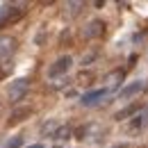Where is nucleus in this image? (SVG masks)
<instances>
[{
    "label": "nucleus",
    "instance_id": "f257e3e1",
    "mask_svg": "<svg viewBox=\"0 0 148 148\" xmlns=\"http://www.w3.org/2000/svg\"><path fill=\"white\" fill-rule=\"evenodd\" d=\"M105 21H100V18H93L87 23V27L82 30V34H84V39H100L103 34H105Z\"/></svg>",
    "mask_w": 148,
    "mask_h": 148
},
{
    "label": "nucleus",
    "instance_id": "f03ea898",
    "mask_svg": "<svg viewBox=\"0 0 148 148\" xmlns=\"http://www.w3.org/2000/svg\"><path fill=\"white\" fill-rule=\"evenodd\" d=\"M71 64H73V59H71V55H64L59 57L55 64L48 69V77H59V75H64L69 69H71Z\"/></svg>",
    "mask_w": 148,
    "mask_h": 148
},
{
    "label": "nucleus",
    "instance_id": "7ed1b4c3",
    "mask_svg": "<svg viewBox=\"0 0 148 148\" xmlns=\"http://www.w3.org/2000/svg\"><path fill=\"white\" fill-rule=\"evenodd\" d=\"M27 89H30V80L18 77V80H14L12 87H9V98H12V100H21V98L27 93Z\"/></svg>",
    "mask_w": 148,
    "mask_h": 148
},
{
    "label": "nucleus",
    "instance_id": "20e7f679",
    "mask_svg": "<svg viewBox=\"0 0 148 148\" xmlns=\"http://www.w3.org/2000/svg\"><path fill=\"white\" fill-rule=\"evenodd\" d=\"M30 116H32V107H16V110H12V114H9L7 125H9V128H14V125L23 123V121H25V119H30Z\"/></svg>",
    "mask_w": 148,
    "mask_h": 148
},
{
    "label": "nucleus",
    "instance_id": "39448f33",
    "mask_svg": "<svg viewBox=\"0 0 148 148\" xmlns=\"http://www.w3.org/2000/svg\"><path fill=\"white\" fill-rule=\"evenodd\" d=\"M146 125H148V107L146 110H139L132 116V121H130V125H128V132H139V130H144Z\"/></svg>",
    "mask_w": 148,
    "mask_h": 148
},
{
    "label": "nucleus",
    "instance_id": "423d86ee",
    "mask_svg": "<svg viewBox=\"0 0 148 148\" xmlns=\"http://www.w3.org/2000/svg\"><path fill=\"white\" fill-rule=\"evenodd\" d=\"M23 14H25V9H23V7H9V9H7V14H5V18H2V23H0V30H2V27L14 25L16 21H21V18H23Z\"/></svg>",
    "mask_w": 148,
    "mask_h": 148
},
{
    "label": "nucleus",
    "instance_id": "0eeeda50",
    "mask_svg": "<svg viewBox=\"0 0 148 148\" xmlns=\"http://www.w3.org/2000/svg\"><path fill=\"white\" fill-rule=\"evenodd\" d=\"M16 50V39L14 37H0V59H7Z\"/></svg>",
    "mask_w": 148,
    "mask_h": 148
},
{
    "label": "nucleus",
    "instance_id": "6e6552de",
    "mask_svg": "<svg viewBox=\"0 0 148 148\" xmlns=\"http://www.w3.org/2000/svg\"><path fill=\"white\" fill-rule=\"evenodd\" d=\"M144 89H146V84H144L141 80H137V82H132V84H128V87H123V89L119 91V96H121V98H132L134 93L144 91Z\"/></svg>",
    "mask_w": 148,
    "mask_h": 148
},
{
    "label": "nucleus",
    "instance_id": "1a4fd4ad",
    "mask_svg": "<svg viewBox=\"0 0 148 148\" xmlns=\"http://www.w3.org/2000/svg\"><path fill=\"white\" fill-rule=\"evenodd\" d=\"M139 110H141V105H139V103H132V105H128V107H123L121 112H116L114 119H116V121H125V119H130V116H134Z\"/></svg>",
    "mask_w": 148,
    "mask_h": 148
},
{
    "label": "nucleus",
    "instance_id": "9d476101",
    "mask_svg": "<svg viewBox=\"0 0 148 148\" xmlns=\"http://www.w3.org/2000/svg\"><path fill=\"white\" fill-rule=\"evenodd\" d=\"M123 71H121V69H116V71H112L110 75H107V77H105V82H107V89H116V87H119V84H121V82H123Z\"/></svg>",
    "mask_w": 148,
    "mask_h": 148
},
{
    "label": "nucleus",
    "instance_id": "9b49d317",
    "mask_svg": "<svg viewBox=\"0 0 148 148\" xmlns=\"http://www.w3.org/2000/svg\"><path fill=\"white\" fill-rule=\"evenodd\" d=\"M105 93H107V89H96V91H89L82 96V103L84 105H93V103H98L100 98H105Z\"/></svg>",
    "mask_w": 148,
    "mask_h": 148
},
{
    "label": "nucleus",
    "instance_id": "f8f14e48",
    "mask_svg": "<svg viewBox=\"0 0 148 148\" xmlns=\"http://www.w3.org/2000/svg\"><path fill=\"white\" fill-rule=\"evenodd\" d=\"M91 80H93V73H91V71H87V73L82 71V73L77 75V82H84V84H89Z\"/></svg>",
    "mask_w": 148,
    "mask_h": 148
},
{
    "label": "nucleus",
    "instance_id": "ddd939ff",
    "mask_svg": "<svg viewBox=\"0 0 148 148\" xmlns=\"http://www.w3.org/2000/svg\"><path fill=\"white\" fill-rule=\"evenodd\" d=\"M55 137H57V139H69V137H71V130H69V128H59L55 132Z\"/></svg>",
    "mask_w": 148,
    "mask_h": 148
},
{
    "label": "nucleus",
    "instance_id": "4468645a",
    "mask_svg": "<svg viewBox=\"0 0 148 148\" xmlns=\"http://www.w3.org/2000/svg\"><path fill=\"white\" fill-rule=\"evenodd\" d=\"M55 128H57V123H53V121H50V123H43V125H41V132L46 134V132H53Z\"/></svg>",
    "mask_w": 148,
    "mask_h": 148
},
{
    "label": "nucleus",
    "instance_id": "2eb2a0df",
    "mask_svg": "<svg viewBox=\"0 0 148 148\" xmlns=\"http://www.w3.org/2000/svg\"><path fill=\"white\" fill-rule=\"evenodd\" d=\"M21 144H23V139H21V137H14V139L9 141V146H7V148H21Z\"/></svg>",
    "mask_w": 148,
    "mask_h": 148
},
{
    "label": "nucleus",
    "instance_id": "dca6fc26",
    "mask_svg": "<svg viewBox=\"0 0 148 148\" xmlns=\"http://www.w3.org/2000/svg\"><path fill=\"white\" fill-rule=\"evenodd\" d=\"M84 134H87V128H77L75 130V137H77V139H84Z\"/></svg>",
    "mask_w": 148,
    "mask_h": 148
},
{
    "label": "nucleus",
    "instance_id": "f3484780",
    "mask_svg": "<svg viewBox=\"0 0 148 148\" xmlns=\"http://www.w3.org/2000/svg\"><path fill=\"white\" fill-rule=\"evenodd\" d=\"M71 7V14H77V7H82V2H69Z\"/></svg>",
    "mask_w": 148,
    "mask_h": 148
},
{
    "label": "nucleus",
    "instance_id": "a211bd4d",
    "mask_svg": "<svg viewBox=\"0 0 148 148\" xmlns=\"http://www.w3.org/2000/svg\"><path fill=\"white\" fill-rule=\"evenodd\" d=\"M112 148H128V144H116V146H112Z\"/></svg>",
    "mask_w": 148,
    "mask_h": 148
},
{
    "label": "nucleus",
    "instance_id": "6ab92c4d",
    "mask_svg": "<svg viewBox=\"0 0 148 148\" xmlns=\"http://www.w3.org/2000/svg\"><path fill=\"white\" fill-rule=\"evenodd\" d=\"M27 148H43L41 144H32V146H27Z\"/></svg>",
    "mask_w": 148,
    "mask_h": 148
},
{
    "label": "nucleus",
    "instance_id": "aec40b11",
    "mask_svg": "<svg viewBox=\"0 0 148 148\" xmlns=\"http://www.w3.org/2000/svg\"><path fill=\"white\" fill-rule=\"evenodd\" d=\"M55 148H62V146H55Z\"/></svg>",
    "mask_w": 148,
    "mask_h": 148
}]
</instances>
